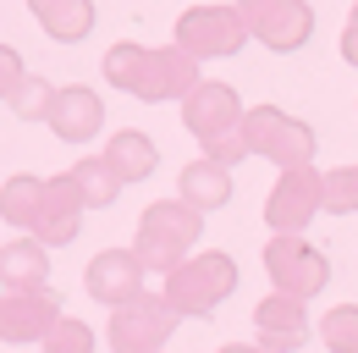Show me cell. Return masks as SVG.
Wrapping results in <instances>:
<instances>
[{
  "mask_svg": "<svg viewBox=\"0 0 358 353\" xmlns=\"http://www.w3.org/2000/svg\"><path fill=\"white\" fill-rule=\"evenodd\" d=\"M78 210H83V193L72 188V176H55V182H39V176H11L6 193H0V216L28 226L39 243H66L78 237Z\"/></svg>",
  "mask_w": 358,
  "mask_h": 353,
  "instance_id": "1",
  "label": "cell"
},
{
  "mask_svg": "<svg viewBox=\"0 0 358 353\" xmlns=\"http://www.w3.org/2000/svg\"><path fill=\"white\" fill-rule=\"evenodd\" d=\"M110 83H122L127 94H143V99H187L193 94V55L187 50H143V44H122L110 50L105 61Z\"/></svg>",
  "mask_w": 358,
  "mask_h": 353,
  "instance_id": "2",
  "label": "cell"
},
{
  "mask_svg": "<svg viewBox=\"0 0 358 353\" xmlns=\"http://www.w3.org/2000/svg\"><path fill=\"white\" fill-rule=\"evenodd\" d=\"M182 116H187L193 138L204 144V155H215L226 166L248 155V144H243V105H237V94L226 83H193V94L182 99Z\"/></svg>",
  "mask_w": 358,
  "mask_h": 353,
  "instance_id": "3",
  "label": "cell"
},
{
  "mask_svg": "<svg viewBox=\"0 0 358 353\" xmlns=\"http://www.w3.org/2000/svg\"><path fill=\"white\" fill-rule=\"evenodd\" d=\"M199 210L187 205V199H160V205H149L143 221H138V260L155 265V270H177L182 254L199 243Z\"/></svg>",
  "mask_w": 358,
  "mask_h": 353,
  "instance_id": "4",
  "label": "cell"
},
{
  "mask_svg": "<svg viewBox=\"0 0 358 353\" xmlns=\"http://www.w3.org/2000/svg\"><path fill=\"white\" fill-rule=\"evenodd\" d=\"M243 144H248V155H265L281 172H292V166H309L314 127L275 105H259V111H243Z\"/></svg>",
  "mask_w": 358,
  "mask_h": 353,
  "instance_id": "5",
  "label": "cell"
},
{
  "mask_svg": "<svg viewBox=\"0 0 358 353\" xmlns=\"http://www.w3.org/2000/svg\"><path fill=\"white\" fill-rule=\"evenodd\" d=\"M231 287H237V265L226 254H199V260H182L177 270H166V298L177 314H215V304Z\"/></svg>",
  "mask_w": 358,
  "mask_h": 353,
  "instance_id": "6",
  "label": "cell"
},
{
  "mask_svg": "<svg viewBox=\"0 0 358 353\" xmlns=\"http://www.w3.org/2000/svg\"><path fill=\"white\" fill-rule=\"evenodd\" d=\"M265 276L275 293H287V298H303L309 304L314 293L331 282V265H325V254L320 249H309L298 232H275L265 243Z\"/></svg>",
  "mask_w": 358,
  "mask_h": 353,
  "instance_id": "7",
  "label": "cell"
},
{
  "mask_svg": "<svg viewBox=\"0 0 358 353\" xmlns=\"http://www.w3.org/2000/svg\"><path fill=\"white\" fill-rule=\"evenodd\" d=\"M171 326H177L171 298H149V293H138L133 304H122V309H116V320H110V348H116V353H160V342L171 337Z\"/></svg>",
  "mask_w": 358,
  "mask_h": 353,
  "instance_id": "8",
  "label": "cell"
},
{
  "mask_svg": "<svg viewBox=\"0 0 358 353\" xmlns=\"http://www.w3.org/2000/svg\"><path fill=\"white\" fill-rule=\"evenodd\" d=\"M325 205V176L314 166H292V172L275 176L265 199V221L275 232H303V221H314V210Z\"/></svg>",
  "mask_w": 358,
  "mask_h": 353,
  "instance_id": "9",
  "label": "cell"
},
{
  "mask_svg": "<svg viewBox=\"0 0 358 353\" xmlns=\"http://www.w3.org/2000/svg\"><path fill=\"white\" fill-rule=\"evenodd\" d=\"M243 22L254 39H265L270 50H298L314 34V11L303 0H237Z\"/></svg>",
  "mask_w": 358,
  "mask_h": 353,
  "instance_id": "10",
  "label": "cell"
},
{
  "mask_svg": "<svg viewBox=\"0 0 358 353\" xmlns=\"http://www.w3.org/2000/svg\"><path fill=\"white\" fill-rule=\"evenodd\" d=\"M248 39V22L237 6H199L177 22V44L187 55H231Z\"/></svg>",
  "mask_w": 358,
  "mask_h": 353,
  "instance_id": "11",
  "label": "cell"
},
{
  "mask_svg": "<svg viewBox=\"0 0 358 353\" xmlns=\"http://www.w3.org/2000/svg\"><path fill=\"white\" fill-rule=\"evenodd\" d=\"M55 293L45 287H6V298H0V337L6 342H34V337H50L55 326H61V314H55Z\"/></svg>",
  "mask_w": 358,
  "mask_h": 353,
  "instance_id": "12",
  "label": "cell"
},
{
  "mask_svg": "<svg viewBox=\"0 0 358 353\" xmlns=\"http://www.w3.org/2000/svg\"><path fill=\"white\" fill-rule=\"evenodd\" d=\"M83 287H89L99 304H110V309L133 304L138 293H143V260H138V249H110V254H94L89 270H83Z\"/></svg>",
  "mask_w": 358,
  "mask_h": 353,
  "instance_id": "13",
  "label": "cell"
},
{
  "mask_svg": "<svg viewBox=\"0 0 358 353\" xmlns=\"http://www.w3.org/2000/svg\"><path fill=\"white\" fill-rule=\"evenodd\" d=\"M254 331L270 353H292L298 342H309V309L303 298H287V293H270L254 309Z\"/></svg>",
  "mask_w": 358,
  "mask_h": 353,
  "instance_id": "14",
  "label": "cell"
},
{
  "mask_svg": "<svg viewBox=\"0 0 358 353\" xmlns=\"http://www.w3.org/2000/svg\"><path fill=\"white\" fill-rule=\"evenodd\" d=\"M45 122L61 138H94V127H99V94L94 88H55Z\"/></svg>",
  "mask_w": 358,
  "mask_h": 353,
  "instance_id": "15",
  "label": "cell"
},
{
  "mask_svg": "<svg viewBox=\"0 0 358 353\" xmlns=\"http://www.w3.org/2000/svg\"><path fill=\"white\" fill-rule=\"evenodd\" d=\"M182 199L193 205V210H215L231 199V176H226V160L215 155H204V160H193L187 172H182Z\"/></svg>",
  "mask_w": 358,
  "mask_h": 353,
  "instance_id": "16",
  "label": "cell"
},
{
  "mask_svg": "<svg viewBox=\"0 0 358 353\" xmlns=\"http://www.w3.org/2000/svg\"><path fill=\"white\" fill-rule=\"evenodd\" d=\"M105 160H110V172L122 176V182H133V176H149L155 172V144L143 138V132H116L110 138V149H105Z\"/></svg>",
  "mask_w": 358,
  "mask_h": 353,
  "instance_id": "17",
  "label": "cell"
},
{
  "mask_svg": "<svg viewBox=\"0 0 358 353\" xmlns=\"http://www.w3.org/2000/svg\"><path fill=\"white\" fill-rule=\"evenodd\" d=\"M34 17L45 22L55 39H83L89 22H94L89 0H34Z\"/></svg>",
  "mask_w": 358,
  "mask_h": 353,
  "instance_id": "18",
  "label": "cell"
},
{
  "mask_svg": "<svg viewBox=\"0 0 358 353\" xmlns=\"http://www.w3.org/2000/svg\"><path fill=\"white\" fill-rule=\"evenodd\" d=\"M0 282L6 287H39L45 282V249H39V237L0 249Z\"/></svg>",
  "mask_w": 358,
  "mask_h": 353,
  "instance_id": "19",
  "label": "cell"
},
{
  "mask_svg": "<svg viewBox=\"0 0 358 353\" xmlns=\"http://www.w3.org/2000/svg\"><path fill=\"white\" fill-rule=\"evenodd\" d=\"M72 188L83 193V205H110L116 193H122V176L110 172V160H83V166H72Z\"/></svg>",
  "mask_w": 358,
  "mask_h": 353,
  "instance_id": "20",
  "label": "cell"
},
{
  "mask_svg": "<svg viewBox=\"0 0 358 353\" xmlns=\"http://www.w3.org/2000/svg\"><path fill=\"white\" fill-rule=\"evenodd\" d=\"M320 337L331 353H358V304H342L320 320Z\"/></svg>",
  "mask_w": 358,
  "mask_h": 353,
  "instance_id": "21",
  "label": "cell"
},
{
  "mask_svg": "<svg viewBox=\"0 0 358 353\" xmlns=\"http://www.w3.org/2000/svg\"><path fill=\"white\" fill-rule=\"evenodd\" d=\"M325 210H336V216L358 210V166H342V172L325 176Z\"/></svg>",
  "mask_w": 358,
  "mask_h": 353,
  "instance_id": "22",
  "label": "cell"
},
{
  "mask_svg": "<svg viewBox=\"0 0 358 353\" xmlns=\"http://www.w3.org/2000/svg\"><path fill=\"white\" fill-rule=\"evenodd\" d=\"M45 353H89V331H83L78 320H61L45 337Z\"/></svg>",
  "mask_w": 358,
  "mask_h": 353,
  "instance_id": "23",
  "label": "cell"
},
{
  "mask_svg": "<svg viewBox=\"0 0 358 353\" xmlns=\"http://www.w3.org/2000/svg\"><path fill=\"white\" fill-rule=\"evenodd\" d=\"M17 88H22V61H17V50H6V44H0V99H6V94H17Z\"/></svg>",
  "mask_w": 358,
  "mask_h": 353,
  "instance_id": "24",
  "label": "cell"
},
{
  "mask_svg": "<svg viewBox=\"0 0 358 353\" xmlns=\"http://www.w3.org/2000/svg\"><path fill=\"white\" fill-rule=\"evenodd\" d=\"M342 55H348V61L358 67V6L348 11V28H342Z\"/></svg>",
  "mask_w": 358,
  "mask_h": 353,
  "instance_id": "25",
  "label": "cell"
},
{
  "mask_svg": "<svg viewBox=\"0 0 358 353\" xmlns=\"http://www.w3.org/2000/svg\"><path fill=\"white\" fill-rule=\"evenodd\" d=\"M221 353H270V348H243V342H237V348H221Z\"/></svg>",
  "mask_w": 358,
  "mask_h": 353,
  "instance_id": "26",
  "label": "cell"
}]
</instances>
